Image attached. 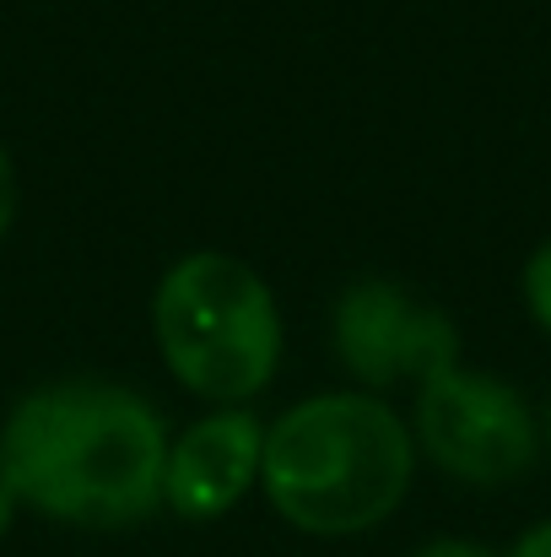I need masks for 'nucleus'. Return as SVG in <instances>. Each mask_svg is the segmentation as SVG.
<instances>
[{
    "instance_id": "obj_9",
    "label": "nucleus",
    "mask_w": 551,
    "mask_h": 557,
    "mask_svg": "<svg viewBox=\"0 0 551 557\" xmlns=\"http://www.w3.org/2000/svg\"><path fill=\"white\" fill-rule=\"evenodd\" d=\"M411 557H498L492 547H481V542H460V536H443V542H427L422 553Z\"/></svg>"
},
{
    "instance_id": "obj_3",
    "label": "nucleus",
    "mask_w": 551,
    "mask_h": 557,
    "mask_svg": "<svg viewBox=\"0 0 551 557\" xmlns=\"http://www.w3.org/2000/svg\"><path fill=\"white\" fill-rule=\"evenodd\" d=\"M152 342L163 369L205 406H249L281 369V309L271 282L227 255L189 249L152 293Z\"/></svg>"
},
{
    "instance_id": "obj_12",
    "label": "nucleus",
    "mask_w": 551,
    "mask_h": 557,
    "mask_svg": "<svg viewBox=\"0 0 551 557\" xmlns=\"http://www.w3.org/2000/svg\"><path fill=\"white\" fill-rule=\"evenodd\" d=\"M541 433H547V455H551V400H547V417H541Z\"/></svg>"
},
{
    "instance_id": "obj_10",
    "label": "nucleus",
    "mask_w": 551,
    "mask_h": 557,
    "mask_svg": "<svg viewBox=\"0 0 551 557\" xmlns=\"http://www.w3.org/2000/svg\"><path fill=\"white\" fill-rule=\"evenodd\" d=\"M509 557H551V520L530 525V531L514 542V553H509Z\"/></svg>"
},
{
    "instance_id": "obj_5",
    "label": "nucleus",
    "mask_w": 551,
    "mask_h": 557,
    "mask_svg": "<svg viewBox=\"0 0 551 557\" xmlns=\"http://www.w3.org/2000/svg\"><path fill=\"white\" fill-rule=\"evenodd\" d=\"M330 342L341 369L373 395L395 384L422 389L427 379L460 369V325L384 276H363L336 298Z\"/></svg>"
},
{
    "instance_id": "obj_4",
    "label": "nucleus",
    "mask_w": 551,
    "mask_h": 557,
    "mask_svg": "<svg viewBox=\"0 0 551 557\" xmlns=\"http://www.w3.org/2000/svg\"><path fill=\"white\" fill-rule=\"evenodd\" d=\"M411 438L422 460H433L443 476L465 487H509L547 449V433L530 400L509 379L465 369V363L416 389Z\"/></svg>"
},
{
    "instance_id": "obj_11",
    "label": "nucleus",
    "mask_w": 551,
    "mask_h": 557,
    "mask_svg": "<svg viewBox=\"0 0 551 557\" xmlns=\"http://www.w3.org/2000/svg\"><path fill=\"white\" fill-rule=\"evenodd\" d=\"M11 515H16V498H11V487H5V476H0V542H5V531H11Z\"/></svg>"
},
{
    "instance_id": "obj_2",
    "label": "nucleus",
    "mask_w": 551,
    "mask_h": 557,
    "mask_svg": "<svg viewBox=\"0 0 551 557\" xmlns=\"http://www.w3.org/2000/svg\"><path fill=\"white\" fill-rule=\"evenodd\" d=\"M416 476L411 422L373 389H325L265 422L260 487L303 536H363L384 525Z\"/></svg>"
},
{
    "instance_id": "obj_1",
    "label": "nucleus",
    "mask_w": 551,
    "mask_h": 557,
    "mask_svg": "<svg viewBox=\"0 0 551 557\" xmlns=\"http://www.w3.org/2000/svg\"><path fill=\"white\" fill-rule=\"evenodd\" d=\"M163 411L109 379H54L27 389L0 428L11 498L76 531H130L163 509Z\"/></svg>"
},
{
    "instance_id": "obj_8",
    "label": "nucleus",
    "mask_w": 551,
    "mask_h": 557,
    "mask_svg": "<svg viewBox=\"0 0 551 557\" xmlns=\"http://www.w3.org/2000/svg\"><path fill=\"white\" fill-rule=\"evenodd\" d=\"M11 222H16V163L0 141V238L11 233Z\"/></svg>"
},
{
    "instance_id": "obj_7",
    "label": "nucleus",
    "mask_w": 551,
    "mask_h": 557,
    "mask_svg": "<svg viewBox=\"0 0 551 557\" xmlns=\"http://www.w3.org/2000/svg\"><path fill=\"white\" fill-rule=\"evenodd\" d=\"M519 293H525V309H530V320H536V325H541V331L551 336V238L530 249V260H525V276H519Z\"/></svg>"
},
{
    "instance_id": "obj_6",
    "label": "nucleus",
    "mask_w": 551,
    "mask_h": 557,
    "mask_svg": "<svg viewBox=\"0 0 551 557\" xmlns=\"http://www.w3.org/2000/svg\"><path fill=\"white\" fill-rule=\"evenodd\" d=\"M265 466V422L254 406H211L168 444L163 471V509L189 525L233 515L249 487H260Z\"/></svg>"
}]
</instances>
